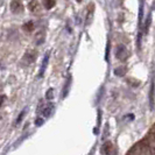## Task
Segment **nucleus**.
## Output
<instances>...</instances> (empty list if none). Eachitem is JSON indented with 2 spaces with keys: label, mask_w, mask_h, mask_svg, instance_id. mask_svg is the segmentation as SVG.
I'll return each instance as SVG.
<instances>
[{
  "label": "nucleus",
  "mask_w": 155,
  "mask_h": 155,
  "mask_svg": "<svg viewBox=\"0 0 155 155\" xmlns=\"http://www.w3.org/2000/svg\"><path fill=\"white\" fill-rule=\"evenodd\" d=\"M33 27H34V26H33V23H32V22H29V26H28V25H25V26H23V28H26V29L28 28L29 30H32V29H33Z\"/></svg>",
  "instance_id": "obj_16"
},
{
  "label": "nucleus",
  "mask_w": 155,
  "mask_h": 155,
  "mask_svg": "<svg viewBox=\"0 0 155 155\" xmlns=\"http://www.w3.org/2000/svg\"><path fill=\"white\" fill-rule=\"evenodd\" d=\"M54 104L53 103H48L47 105H44L43 106V109H42V115L44 118H49L50 115H51V113L54 112Z\"/></svg>",
  "instance_id": "obj_2"
},
{
  "label": "nucleus",
  "mask_w": 155,
  "mask_h": 155,
  "mask_svg": "<svg viewBox=\"0 0 155 155\" xmlns=\"http://www.w3.org/2000/svg\"><path fill=\"white\" fill-rule=\"evenodd\" d=\"M150 21H152V14L149 13V15L147 17V20H146V23H145V27H144V32L145 33L148 32V28H149V26H150Z\"/></svg>",
  "instance_id": "obj_8"
},
{
  "label": "nucleus",
  "mask_w": 155,
  "mask_h": 155,
  "mask_svg": "<svg viewBox=\"0 0 155 155\" xmlns=\"http://www.w3.org/2000/svg\"><path fill=\"white\" fill-rule=\"evenodd\" d=\"M43 41H44V32L43 30L37 32V34L35 35V42H36V44H42Z\"/></svg>",
  "instance_id": "obj_7"
},
{
  "label": "nucleus",
  "mask_w": 155,
  "mask_h": 155,
  "mask_svg": "<svg viewBox=\"0 0 155 155\" xmlns=\"http://www.w3.org/2000/svg\"><path fill=\"white\" fill-rule=\"evenodd\" d=\"M25 113H26V110H23V111L20 113V115H19V117H18V119H17V124H20V123H21V120H22V118H23Z\"/></svg>",
  "instance_id": "obj_14"
},
{
  "label": "nucleus",
  "mask_w": 155,
  "mask_h": 155,
  "mask_svg": "<svg viewBox=\"0 0 155 155\" xmlns=\"http://www.w3.org/2000/svg\"><path fill=\"white\" fill-rule=\"evenodd\" d=\"M42 124H43V119H42V118H37V119L35 120V125H36V126H41Z\"/></svg>",
  "instance_id": "obj_15"
},
{
  "label": "nucleus",
  "mask_w": 155,
  "mask_h": 155,
  "mask_svg": "<svg viewBox=\"0 0 155 155\" xmlns=\"http://www.w3.org/2000/svg\"><path fill=\"white\" fill-rule=\"evenodd\" d=\"M128 56V51L124 44H118L117 49H115V57L120 61H125Z\"/></svg>",
  "instance_id": "obj_1"
},
{
  "label": "nucleus",
  "mask_w": 155,
  "mask_h": 155,
  "mask_svg": "<svg viewBox=\"0 0 155 155\" xmlns=\"http://www.w3.org/2000/svg\"><path fill=\"white\" fill-rule=\"evenodd\" d=\"M35 6H37V1L33 0V1L30 3V5H29V9L33 11V12H35V11H36V9H35Z\"/></svg>",
  "instance_id": "obj_13"
},
{
  "label": "nucleus",
  "mask_w": 155,
  "mask_h": 155,
  "mask_svg": "<svg viewBox=\"0 0 155 155\" xmlns=\"http://www.w3.org/2000/svg\"><path fill=\"white\" fill-rule=\"evenodd\" d=\"M35 58H36V53H35V50H33V49L28 50L27 53L25 54V56H23L25 62H26V63H28V64L33 63V62L35 61Z\"/></svg>",
  "instance_id": "obj_3"
},
{
  "label": "nucleus",
  "mask_w": 155,
  "mask_h": 155,
  "mask_svg": "<svg viewBox=\"0 0 155 155\" xmlns=\"http://www.w3.org/2000/svg\"><path fill=\"white\" fill-rule=\"evenodd\" d=\"M46 98L48 99V100H51L54 98V89H49L48 91H47V93H46Z\"/></svg>",
  "instance_id": "obj_12"
},
{
  "label": "nucleus",
  "mask_w": 155,
  "mask_h": 155,
  "mask_svg": "<svg viewBox=\"0 0 155 155\" xmlns=\"http://www.w3.org/2000/svg\"><path fill=\"white\" fill-rule=\"evenodd\" d=\"M114 74L117 76H124L126 74V69L125 68H117L114 70Z\"/></svg>",
  "instance_id": "obj_11"
},
{
  "label": "nucleus",
  "mask_w": 155,
  "mask_h": 155,
  "mask_svg": "<svg viewBox=\"0 0 155 155\" xmlns=\"http://www.w3.org/2000/svg\"><path fill=\"white\" fill-rule=\"evenodd\" d=\"M112 148H113V145L112 142H110V141H106V142L101 146V154L103 155H111L112 154Z\"/></svg>",
  "instance_id": "obj_4"
},
{
  "label": "nucleus",
  "mask_w": 155,
  "mask_h": 155,
  "mask_svg": "<svg viewBox=\"0 0 155 155\" xmlns=\"http://www.w3.org/2000/svg\"><path fill=\"white\" fill-rule=\"evenodd\" d=\"M48 61H49V53H47L43 57V61H42V64H41V69H40V77L43 76L46 69H47V66H48Z\"/></svg>",
  "instance_id": "obj_5"
},
{
  "label": "nucleus",
  "mask_w": 155,
  "mask_h": 155,
  "mask_svg": "<svg viewBox=\"0 0 155 155\" xmlns=\"http://www.w3.org/2000/svg\"><path fill=\"white\" fill-rule=\"evenodd\" d=\"M70 84H71V78L69 77V79L67 82V85L64 86V91H63V97H66L68 95V91H69V87H70Z\"/></svg>",
  "instance_id": "obj_10"
},
{
  "label": "nucleus",
  "mask_w": 155,
  "mask_h": 155,
  "mask_svg": "<svg viewBox=\"0 0 155 155\" xmlns=\"http://www.w3.org/2000/svg\"><path fill=\"white\" fill-rule=\"evenodd\" d=\"M43 3H44V7L46 8H51L54 6V4H55V0H43Z\"/></svg>",
  "instance_id": "obj_9"
},
{
  "label": "nucleus",
  "mask_w": 155,
  "mask_h": 155,
  "mask_svg": "<svg viewBox=\"0 0 155 155\" xmlns=\"http://www.w3.org/2000/svg\"><path fill=\"white\" fill-rule=\"evenodd\" d=\"M19 8L22 11V6H21V3L20 0H13L12 4H11V9L13 13H18L19 12Z\"/></svg>",
  "instance_id": "obj_6"
}]
</instances>
